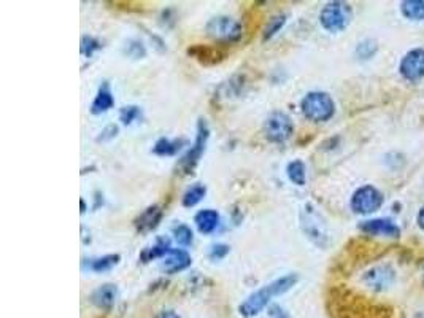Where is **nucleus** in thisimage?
<instances>
[{"instance_id":"nucleus-1","label":"nucleus","mask_w":424,"mask_h":318,"mask_svg":"<svg viewBox=\"0 0 424 318\" xmlns=\"http://www.w3.org/2000/svg\"><path fill=\"white\" fill-rule=\"evenodd\" d=\"M299 282V276L298 273H286L273 282L267 283L262 286V288L256 290L252 293L245 301H243L239 305V314L245 318H253L256 315H259L262 310H264L273 298L285 295L289 290H293L295 285Z\"/></svg>"},{"instance_id":"nucleus-2","label":"nucleus","mask_w":424,"mask_h":318,"mask_svg":"<svg viewBox=\"0 0 424 318\" xmlns=\"http://www.w3.org/2000/svg\"><path fill=\"white\" fill-rule=\"evenodd\" d=\"M327 310L331 318H365L364 298L346 286H334L329 290Z\"/></svg>"},{"instance_id":"nucleus-3","label":"nucleus","mask_w":424,"mask_h":318,"mask_svg":"<svg viewBox=\"0 0 424 318\" xmlns=\"http://www.w3.org/2000/svg\"><path fill=\"white\" fill-rule=\"evenodd\" d=\"M300 228L314 245H318L319 248L329 247L331 234L329 229H327L326 220L312 204H305L304 208L300 210Z\"/></svg>"},{"instance_id":"nucleus-4","label":"nucleus","mask_w":424,"mask_h":318,"mask_svg":"<svg viewBox=\"0 0 424 318\" xmlns=\"http://www.w3.org/2000/svg\"><path fill=\"white\" fill-rule=\"evenodd\" d=\"M300 108L307 119L314 121V123H324L336 113V102L327 93L312 91L302 99Z\"/></svg>"},{"instance_id":"nucleus-5","label":"nucleus","mask_w":424,"mask_h":318,"mask_svg":"<svg viewBox=\"0 0 424 318\" xmlns=\"http://www.w3.org/2000/svg\"><path fill=\"white\" fill-rule=\"evenodd\" d=\"M208 139H210L208 123L204 118H199L194 145H192L191 148L184 153L182 159H179L177 164V169L179 170V174H183V175L194 174V170L199 165V163H201V158L205 153V148H207Z\"/></svg>"},{"instance_id":"nucleus-6","label":"nucleus","mask_w":424,"mask_h":318,"mask_svg":"<svg viewBox=\"0 0 424 318\" xmlns=\"http://www.w3.org/2000/svg\"><path fill=\"white\" fill-rule=\"evenodd\" d=\"M387 252V247L377 244L374 240L359 237L350 240V244L345 247V264H351V267L363 266L370 263Z\"/></svg>"},{"instance_id":"nucleus-7","label":"nucleus","mask_w":424,"mask_h":318,"mask_svg":"<svg viewBox=\"0 0 424 318\" xmlns=\"http://www.w3.org/2000/svg\"><path fill=\"white\" fill-rule=\"evenodd\" d=\"M207 35L216 40L218 45L237 43L243 35L242 24L230 16H215L205 25Z\"/></svg>"},{"instance_id":"nucleus-8","label":"nucleus","mask_w":424,"mask_h":318,"mask_svg":"<svg viewBox=\"0 0 424 318\" xmlns=\"http://www.w3.org/2000/svg\"><path fill=\"white\" fill-rule=\"evenodd\" d=\"M353 18V10L350 4L340 2H329L323 6L319 13V23L327 32H342L348 28Z\"/></svg>"},{"instance_id":"nucleus-9","label":"nucleus","mask_w":424,"mask_h":318,"mask_svg":"<svg viewBox=\"0 0 424 318\" xmlns=\"http://www.w3.org/2000/svg\"><path fill=\"white\" fill-rule=\"evenodd\" d=\"M262 132H264L269 142L285 143L294 134L293 119L285 112H273L266 118Z\"/></svg>"},{"instance_id":"nucleus-10","label":"nucleus","mask_w":424,"mask_h":318,"mask_svg":"<svg viewBox=\"0 0 424 318\" xmlns=\"http://www.w3.org/2000/svg\"><path fill=\"white\" fill-rule=\"evenodd\" d=\"M383 194L372 184H364L355 191L351 197V208L353 212L367 215L374 213L383 206Z\"/></svg>"},{"instance_id":"nucleus-11","label":"nucleus","mask_w":424,"mask_h":318,"mask_svg":"<svg viewBox=\"0 0 424 318\" xmlns=\"http://www.w3.org/2000/svg\"><path fill=\"white\" fill-rule=\"evenodd\" d=\"M186 53L205 67L218 66V64H221L228 57V51L223 48V45L196 43L191 45V47L186 49Z\"/></svg>"},{"instance_id":"nucleus-12","label":"nucleus","mask_w":424,"mask_h":318,"mask_svg":"<svg viewBox=\"0 0 424 318\" xmlns=\"http://www.w3.org/2000/svg\"><path fill=\"white\" fill-rule=\"evenodd\" d=\"M396 280V272L389 264H378L363 273L361 282L364 286H367L369 290L375 293H382L388 290Z\"/></svg>"},{"instance_id":"nucleus-13","label":"nucleus","mask_w":424,"mask_h":318,"mask_svg":"<svg viewBox=\"0 0 424 318\" xmlns=\"http://www.w3.org/2000/svg\"><path fill=\"white\" fill-rule=\"evenodd\" d=\"M401 75L408 81H418L424 76V49L415 48L402 57Z\"/></svg>"},{"instance_id":"nucleus-14","label":"nucleus","mask_w":424,"mask_h":318,"mask_svg":"<svg viewBox=\"0 0 424 318\" xmlns=\"http://www.w3.org/2000/svg\"><path fill=\"white\" fill-rule=\"evenodd\" d=\"M359 231L365 235H384V237H399L401 228L389 218H374L363 221L359 225Z\"/></svg>"},{"instance_id":"nucleus-15","label":"nucleus","mask_w":424,"mask_h":318,"mask_svg":"<svg viewBox=\"0 0 424 318\" xmlns=\"http://www.w3.org/2000/svg\"><path fill=\"white\" fill-rule=\"evenodd\" d=\"M163 216H164L163 208L159 206H150L146 207L140 215H137V218L134 220V228H136V231L140 234H148L159 226Z\"/></svg>"},{"instance_id":"nucleus-16","label":"nucleus","mask_w":424,"mask_h":318,"mask_svg":"<svg viewBox=\"0 0 424 318\" xmlns=\"http://www.w3.org/2000/svg\"><path fill=\"white\" fill-rule=\"evenodd\" d=\"M191 263L192 259L188 252L182 250V248H172V250L163 258V264H160V267H163V271L165 273H177L188 269Z\"/></svg>"},{"instance_id":"nucleus-17","label":"nucleus","mask_w":424,"mask_h":318,"mask_svg":"<svg viewBox=\"0 0 424 318\" xmlns=\"http://www.w3.org/2000/svg\"><path fill=\"white\" fill-rule=\"evenodd\" d=\"M89 299H91V302L95 305V307H99L102 310H112L118 299L117 285L113 283L100 285L98 290L93 291V295Z\"/></svg>"},{"instance_id":"nucleus-18","label":"nucleus","mask_w":424,"mask_h":318,"mask_svg":"<svg viewBox=\"0 0 424 318\" xmlns=\"http://www.w3.org/2000/svg\"><path fill=\"white\" fill-rule=\"evenodd\" d=\"M114 105V98L113 93L110 89V85H108V81H104L99 88L98 94H95V98L91 104V113L93 114H102L110 110Z\"/></svg>"},{"instance_id":"nucleus-19","label":"nucleus","mask_w":424,"mask_h":318,"mask_svg":"<svg viewBox=\"0 0 424 318\" xmlns=\"http://www.w3.org/2000/svg\"><path fill=\"white\" fill-rule=\"evenodd\" d=\"M119 261H121L119 254H105V257L85 259L83 261V269L98 272V273H104V272L112 271L114 266H118Z\"/></svg>"},{"instance_id":"nucleus-20","label":"nucleus","mask_w":424,"mask_h":318,"mask_svg":"<svg viewBox=\"0 0 424 318\" xmlns=\"http://www.w3.org/2000/svg\"><path fill=\"white\" fill-rule=\"evenodd\" d=\"M170 250H172V247H170L169 237L159 235V237L156 239V244L145 248V250L140 253V261L141 263H150V261H154L158 258H164Z\"/></svg>"},{"instance_id":"nucleus-21","label":"nucleus","mask_w":424,"mask_h":318,"mask_svg":"<svg viewBox=\"0 0 424 318\" xmlns=\"http://www.w3.org/2000/svg\"><path fill=\"white\" fill-rule=\"evenodd\" d=\"M194 221L197 229L202 234H211L218 228V225H220V213L213 208H205L196 215Z\"/></svg>"},{"instance_id":"nucleus-22","label":"nucleus","mask_w":424,"mask_h":318,"mask_svg":"<svg viewBox=\"0 0 424 318\" xmlns=\"http://www.w3.org/2000/svg\"><path fill=\"white\" fill-rule=\"evenodd\" d=\"M186 143V140H170L167 137H160L153 146V153L158 156H173L182 150V146Z\"/></svg>"},{"instance_id":"nucleus-23","label":"nucleus","mask_w":424,"mask_h":318,"mask_svg":"<svg viewBox=\"0 0 424 318\" xmlns=\"http://www.w3.org/2000/svg\"><path fill=\"white\" fill-rule=\"evenodd\" d=\"M205 194H207V187L202 183H194L186 189V193L182 197V204L184 207H194L204 199Z\"/></svg>"},{"instance_id":"nucleus-24","label":"nucleus","mask_w":424,"mask_h":318,"mask_svg":"<svg viewBox=\"0 0 424 318\" xmlns=\"http://www.w3.org/2000/svg\"><path fill=\"white\" fill-rule=\"evenodd\" d=\"M286 19H288V16L285 15V13H278V15H275L269 19L264 30H262V42L272 40V38L277 35L283 28H285Z\"/></svg>"},{"instance_id":"nucleus-25","label":"nucleus","mask_w":424,"mask_h":318,"mask_svg":"<svg viewBox=\"0 0 424 318\" xmlns=\"http://www.w3.org/2000/svg\"><path fill=\"white\" fill-rule=\"evenodd\" d=\"M286 174L289 180H291L294 184H298V187H304L307 182V169H305V164L302 163L300 159H295V161H291L288 164Z\"/></svg>"},{"instance_id":"nucleus-26","label":"nucleus","mask_w":424,"mask_h":318,"mask_svg":"<svg viewBox=\"0 0 424 318\" xmlns=\"http://www.w3.org/2000/svg\"><path fill=\"white\" fill-rule=\"evenodd\" d=\"M402 15L413 19V21H423L424 19V0H406L401 5Z\"/></svg>"},{"instance_id":"nucleus-27","label":"nucleus","mask_w":424,"mask_h":318,"mask_svg":"<svg viewBox=\"0 0 424 318\" xmlns=\"http://www.w3.org/2000/svg\"><path fill=\"white\" fill-rule=\"evenodd\" d=\"M124 54L131 57V59H143L146 56V48L140 40L132 38V40H127L124 45Z\"/></svg>"},{"instance_id":"nucleus-28","label":"nucleus","mask_w":424,"mask_h":318,"mask_svg":"<svg viewBox=\"0 0 424 318\" xmlns=\"http://www.w3.org/2000/svg\"><path fill=\"white\" fill-rule=\"evenodd\" d=\"M172 232H173V237H175V240L178 242L179 245H191L192 244V239H194V235H192V231L189 226L186 225H177L172 228Z\"/></svg>"},{"instance_id":"nucleus-29","label":"nucleus","mask_w":424,"mask_h":318,"mask_svg":"<svg viewBox=\"0 0 424 318\" xmlns=\"http://www.w3.org/2000/svg\"><path fill=\"white\" fill-rule=\"evenodd\" d=\"M102 48V43L91 35H83L81 37V45H80V51L85 57H93L95 51H99Z\"/></svg>"},{"instance_id":"nucleus-30","label":"nucleus","mask_w":424,"mask_h":318,"mask_svg":"<svg viewBox=\"0 0 424 318\" xmlns=\"http://www.w3.org/2000/svg\"><path fill=\"white\" fill-rule=\"evenodd\" d=\"M378 49V45L374 40H364L356 47V56L359 59L367 61L370 57H374Z\"/></svg>"},{"instance_id":"nucleus-31","label":"nucleus","mask_w":424,"mask_h":318,"mask_svg":"<svg viewBox=\"0 0 424 318\" xmlns=\"http://www.w3.org/2000/svg\"><path fill=\"white\" fill-rule=\"evenodd\" d=\"M141 117V110L137 105H126L119 110V121L126 126H131L134 121Z\"/></svg>"},{"instance_id":"nucleus-32","label":"nucleus","mask_w":424,"mask_h":318,"mask_svg":"<svg viewBox=\"0 0 424 318\" xmlns=\"http://www.w3.org/2000/svg\"><path fill=\"white\" fill-rule=\"evenodd\" d=\"M228 253H229V245H226V244H216V245H213V247L210 248L208 257H210V259H213V261H220L223 258H226Z\"/></svg>"},{"instance_id":"nucleus-33","label":"nucleus","mask_w":424,"mask_h":318,"mask_svg":"<svg viewBox=\"0 0 424 318\" xmlns=\"http://www.w3.org/2000/svg\"><path fill=\"white\" fill-rule=\"evenodd\" d=\"M118 132H119V129H118V126H117V124H108V126L105 127V129L99 134L98 142H99V143H100V142H110V140H113L114 137L118 136Z\"/></svg>"},{"instance_id":"nucleus-34","label":"nucleus","mask_w":424,"mask_h":318,"mask_svg":"<svg viewBox=\"0 0 424 318\" xmlns=\"http://www.w3.org/2000/svg\"><path fill=\"white\" fill-rule=\"evenodd\" d=\"M269 318H293V317L286 309H283L281 305L273 304L271 305V309H269Z\"/></svg>"},{"instance_id":"nucleus-35","label":"nucleus","mask_w":424,"mask_h":318,"mask_svg":"<svg viewBox=\"0 0 424 318\" xmlns=\"http://www.w3.org/2000/svg\"><path fill=\"white\" fill-rule=\"evenodd\" d=\"M154 318H182L175 310H160Z\"/></svg>"},{"instance_id":"nucleus-36","label":"nucleus","mask_w":424,"mask_h":318,"mask_svg":"<svg viewBox=\"0 0 424 318\" xmlns=\"http://www.w3.org/2000/svg\"><path fill=\"white\" fill-rule=\"evenodd\" d=\"M416 221H418V226L424 231V206L421 207L420 213H418V218H416Z\"/></svg>"},{"instance_id":"nucleus-37","label":"nucleus","mask_w":424,"mask_h":318,"mask_svg":"<svg viewBox=\"0 0 424 318\" xmlns=\"http://www.w3.org/2000/svg\"><path fill=\"white\" fill-rule=\"evenodd\" d=\"M80 204H81V213H85V212H86V204H85V199H81Z\"/></svg>"}]
</instances>
